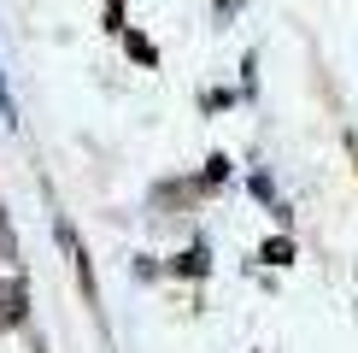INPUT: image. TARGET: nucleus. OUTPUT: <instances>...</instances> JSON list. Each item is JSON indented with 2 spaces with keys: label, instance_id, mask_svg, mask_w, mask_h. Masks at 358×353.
I'll list each match as a JSON object with an SVG mask.
<instances>
[{
  "label": "nucleus",
  "instance_id": "obj_4",
  "mask_svg": "<svg viewBox=\"0 0 358 353\" xmlns=\"http://www.w3.org/2000/svg\"><path fill=\"white\" fill-rule=\"evenodd\" d=\"M259 259L264 265H294V242H288V235H271V242L259 247Z\"/></svg>",
  "mask_w": 358,
  "mask_h": 353
},
{
  "label": "nucleus",
  "instance_id": "obj_3",
  "mask_svg": "<svg viewBox=\"0 0 358 353\" xmlns=\"http://www.w3.org/2000/svg\"><path fill=\"white\" fill-rule=\"evenodd\" d=\"M171 271L176 277H206V271H212V254H206V247H188L182 259H171Z\"/></svg>",
  "mask_w": 358,
  "mask_h": 353
},
{
  "label": "nucleus",
  "instance_id": "obj_8",
  "mask_svg": "<svg viewBox=\"0 0 358 353\" xmlns=\"http://www.w3.org/2000/svg\"><path fill=\"white\" fill-rule=\"evenodd\" d=\"M0 254H6V259L18 254V247H12V230H6V212H0Z\"/></svg>",
  "mask_w": 358,
  "mask_h": 353
},
{
  "label": "nucleus",
  "instance_id": "obj_6",
  "mask_svg": "<svg viewBox=\"0 0 358 353\" xmlns=\"http://www.w3.org/2000/svg\"><path fill=\"white\" fill-rule=\"evenodd\" d=\"M0 112H6V124H18V100H12V88H6V71H0Z\"/></svg>",
  "mask_w": 358,
  "mask_h": 353
},
{
  "label": "nucleus",
  "instance_id": "obj_7",
  "mask_svg": "<svg viewBox=\"0 0 358 353\" xmlns=\"http://www.w3.org/2000/svg\"><path fill=\"white\" fill-rule=\"evenodd\" d=\"M106 29H124V0H106Z\"/></svg>",
  "mask_w": 358,
  "mask_h": 353
},
{
  "label": "nucleus",
  "instance_id": "obj_1",
  "mask_svg": "<svg viewBox=\"0 0 358 353\" xmlns=\"http://www.w3.org/2000/svg\"><path fill=\"white\" fill-rule=\"evenodd\" d=\"M53 235H59V247H65V254H71V265H77V283H83V300L94 306V300H100V289H94V271H88V254H83L77 230H71L65 218H59V224H53Z\"/></svg>",
  "mask_w": 358,
  "mask_h": 353
},
{
  "label": "nucleus",
  "instance_id": "obj_5",
  "mask_svg": "<svg viewBox=\"0 0 358 353\" xmlns=\"http://www.w3.org/2000/svg\"><path fill=\"white\" fill-rule=\"evenodd\" d=\"M124 48H129V59H141V65H153V41H147V36H124Z\"/></svg>",
  "mask_w": 358,
  "mask_h": 353
},
{
  "label": "nucleus",
  "instance_id": "obj_2",
  "mask_svg": "<svg viewBox=\"0 0 358 353\" xmlns=\"http://www.w3.org/2000/svg\"><path fill=\"white\" fill-rule=\"evenodd\" d=\"M24 312H29V283L24 277H0V324H24Z\"/></svg>",
  "mask_w": 358,
  "mask_h": 353
}]
</instances>
